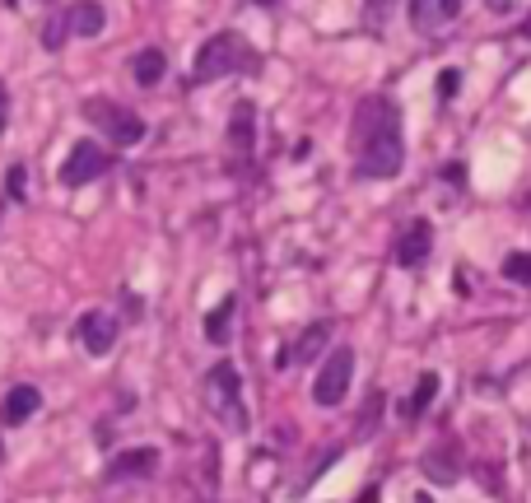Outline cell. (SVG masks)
<instances>
[{
	"instance_id": "1",
	"label": "cell",
	"mask_w": 531,
	"mask_h": 503,
	"mask_svg": "<svg viewBox=\"0 0 531 503\" xmlns=\"http://www.w3.org/2000/svg\"><path fill=\"white\" fill-rule=\"evenodd\" d=\"M354 159H359V177H396L406 168V140H401V112L392 98L368 94L354 108Z\"/></svg>"
},
{
	"instance_id": "2",
	"label": "cell",
	"mask_w": 531,
	"mask_h": 503,
	"mask_svg": "<svg viewBox=\"0 0 531 503\" xmlns=\"http://www.w3.org/2000/svg\"><path fill=\"white\" fill-rule=\"evenodd\" d=\"M252 47H247L243 33H215L196 52V66H191V80L196 84H210V80H224V75H238V70H252Z\"/></svg>"
},
{
	"instance_id": "3",
	"label": "cell",
	"mask_w": 531,
	"mask_h": 503,
	"mask_svg": "<svg viewBox=\"0 0 531 503\" xmlns=\"http://www.w3.org/2000/svg\"><path fill=\"white\" fill-rule=\"evenodd\" d=\"M205 406L215 410L219 424H229L233 434H247V406H243V378L233 364H215L205 373Z\"/></svg>"
},
{
	"instance_id": "4",
	"label": "cell",
	"mask_w": 531,
	"mask_h": 503,
	"mask_svg": "<svg viewBox=\"0 0 531 503\" xmlns=\"http://www.w3.org/2000/svg\"><path fill=\"white\" fill-rule=\"evenodd\" d=\"M350 382H354V350L341 345V350H331V359L322 364V373H317L313 401L317 406H341L345 392H350Z\"/></svg>"
},
{
	"instance_id": "5",
	"label": "cell",
	"mask_w": 531,
	"mask_h": 503,
	"mask_svg": "<svg viewBox=\"0 0 531 503\" xmlns=\"http://www.w3.org/2000/svg\"><path fill=\"white\" fill-rule=\"evenodd\" d=\"M84 112H89L117 145H140V140H145V122H140L131 108H117V103H108V98H89Z\"/></svg>"
},
{
	"instance_id": "6",
	"label": "cell",
	"mask_w": 531,
	"mask_h": 503,
	"mask_svg": "<svg viewBox=\"0 0 531 503\" xmlns=\"http://www.w3.org/2000/svg\"><path fill=\"white\" fill-rule=\"evenodd\" d=\"M108 168H112L108 150L94 145V140H80V145H70L66 164H61V182H66V187H89V182H98Z\"/></svg>"
},
{
	"instance_id": "7",
	"label": "cell",
	"mask_w": 531,
	"mask_h": 503,
	"mask_svg": "<svg viewBox=\"0 0 531 503\" xmlns=\"http://www.w3.org/2000/svg\"><path fill=\"white\" fill-rule=\"evenodd\" d=\"M75 345H80L84 354H94V359H103V354L117 345V317L103 313V308H94V313H84L80 322H75Z\"/></svg>"
},
{
	"instance_id": "8",
	"label": "cell",
	"mask_w": 531,
	"mask_h": 503,
	"mask_svg": "<svg viewBox=\"0 0 531 503\" xmlns=\"http://www.w3.org/2000/svg\"><path fill=\"white\" fill-rule=\"evenodd\" d=\"M429 252H434V224H429V219L406 224V229H401V243H396V261H401L406 271H415V266L429 261Z\"/></svg>"
},
{
	"instance_id": "9",
	"label": "cell",
	"mask_w": 531,
	"mask_h": 503,
	"mask_svg": "<svg viewBox=\"0 0 531 503\" xmlns=\"http://www.w3.org/2000/svg\"><path fill=\"white\" fill-rule=\"evenodd\" d=\"M410 24L420 33H443V28L462 14V0H410Z\"/></svg>"
},
{
	"instance_id": "10",
	"label": "cell",
	"mask_w": 531,
	"mask_h": 503,
	"mask_svg": "<svg viewBox=\"0 0 531 503\" xmlns=\"http://www.w3.org/2000/svg\"><path fill=\"white\" fill-rule=\"evenodd\" d=\"M38 410H42V392L28 387V382H19V387H10L5 401H0V424H24V420H33Z\"/></svg>"
},
{
	"instance_id": "11",
	"label": "cell",
	"mask_w": 531,
	"mask_h": 503,
	"mask_svg": "<svg viewBox=\"0 0 531 503\" xmlns=\"http://www.w3.org/2000/svg\"><path fill=\"white\" fill-rule=\"evenodd\" d=\"M159 471V452L154 448H131L117 452L108 462V480H131V476H154Z\"/></svg>"
},
{
	"instance_id": "12",
	"label": "cell",
	"mask_w": 531,
	"mask_h": 503,
	"mask_svg": "<svg viewBox=\"0 0 531 503\" xmlns=\"http://www.w3.org/2000/svg\"><path fill=\"white\" fill-rule=\"evenodd\" d=\"M327 340H331V322H313V327H308L299 340H294V345H289L285 364H313L317 354L327 350Z\"/></svg>"
},
{
	"instance_id": "13",
	"label": "cell",
	"mask_w": 531,
	"mask_h": 503,
	"mask_svg": "<svg viewBox=\"0 0 531 503\" xmlns=\"http://www.w3.org/2000/svg\"><path fill=\"white\" fill-rule=\"evenodd\" d=\"M108 24V10L98 5V0H80V5H70V33L75 38H98Z\"/></svg>"
},
{
	"instance_id": "14",
	"label": "cell",
	"mask_w": 531,
	"mask_h": 503,
	"mask_svg": "<svg viewBox=\"0 0 531 503\" xmlns=\"http://www.w3.org/2000/svg\"><path fill=\"white\" fill-rule=\"evenodd\" d=\"M233 317H238V299H219L210 313H205V340L210 345H229V331H233Z\"/></svg>"
},
{
	"instance_id": "15",
	"label": "cell",
	"mask_w": 531,
	"mask_h": 503,
	"mask_svg": "<svg viewBox=\"0 0 531 503\" xmlns=\"http://www.w3.org/2000/svg\"><path fill=\"white\" fill-rule=\"evenodd\" d=\"M131 75H136V84H145V89H154V84L168 75V56L159 52V47H145V52L131 61Z\"/></svg>"
},
{
	"instance_id": "16",
	"label": "cell",
	"mask_w": 531,
	"mask_h": 503,
	"mask_svg": "<svg viewBox=\"0 0 531 503\" xmlns=\"http://www.w3.org/2000/svg\"><path fill=\"white\" fill-rule=\"evenodd\" d=\"M434 396H438V373H420V382H415V392L406 396L401 415H406V420H420L424 410L434 406Z\"/></svg>"
},
{
	"instance_id": "17",
	"label": "cell",
	"mask_w": 531,
	"mask_h": 503,
	"mask_svg": "<svg viewBox=\"0 0 531 503\" xmlns=\"http://www.w3.org/2000/svg\"><path fill=\"white\" fill-rule=\"evenodd\" d=\"M420 466H424V476H429V480H438V485H452V480H457V457L448 462V452H443V448H434Z\"/></svg>"
},
{
	"instance_id": "18",
	"label": "cell",
	"mask_w": 531,
	"mask_h": 503,
	"mask_svg": "<svg viewBox=\"0 0 531 503\" xmlns=\"http://www.w3.org/2000/svg\"><path fill=\"white\" fill-rule=\"evenodd\" d=\"M66 33H70V10H52L47 14V28H42V47H47V52H61Z\"/></svg>"
},
{
	"instance_id": "19",
	"label": "cell",
	"mask_w": 531,
	"mask_h": 503,
	"mask_svg": "<svg viewBox=\"0 0 531 503\" xmlns=\"http://www.w3.org/2000/svg\"><path fill=\"white\" fill-rule=\"evenodd\" d=\"M229 140L238 145V150H252V103H238L233 126H229Z\"/></svg>"
},
{
	"instance_id": "20",
	"label": "cell",
	"mask_w": 531,
	"mask_h": 503,
	"mask_svg": "<svg viewBox=\"0 0 531 503\" xmlns=\"http://www.w3.org/2000/svg\"><path fill=\"white\" fill-rule=\"evenodd\" d=\"M392 10H396V0H364V19H368V28H387L392 24Z\"/></svg>"
},
{
	"instance_id": "21",
	"label": "cell",
	"mask_w": 531,
	"mask_h": 503,
	"mask_svg": "<svg viewBox=\"0 0 531 503\" xmlns=\"http://www.w3.org/2000/svg\"><path fill=\"white\" fill-rule=\"evenodd\" d=\"M504 275L513 285H531V252H513V257L504 261Z\"/></svg>"
},
{
	"instance_id": "22",
	"label": "cell",
	"mask_w": 531,
	"mask_h": 503,
	"mask_svg": "<svg viewBox=\"0 0 531 503\" xmlns=\"http://www.w3.org/2000/svg\"><path fill=\"white\" fill-rule=\"evenodd\" d=\"M462 94V70L448 66V70H438V98H457Z\"/></svg>"
},
{
	"instance_id": "23",
	"label": "cell",
	"mask_w": 531,
	"mask_h": 503,
	"mask_svg": "<svg viewBox=\"0 0 531 503\" xmlns=\"http://www.w3.org/2000/svg\"><path fill=\"white\" fill-rule=\"evenodd\" d=\"M10 196L24 201V168H10Z\"/></svg>"
},
{
	"instance_id": "24",
	"label": "cell",
	"mask_w": 531,
	"mask_h": 503,
	"mask_svg": "<svg viewBox=\"0 0 531 503\" xmlns=\"http://www.w3.org/2000/svg\"><path fill=\"white\" fill-rule=\"evenodd\" d=\"M522 5H527V0H490L494 14H513V10H522Z\"/></svg>"
},
{
	"instance_id": "25",
	"label": "cell",
	"mask_w": 531,
	"mask_h": 503,
	"mask_svg": "<svg viewBox=\"0 0 531 503\" xmlns=\"http://www.w3.org/2000/svg\"><path fill=\"white\" fill-rule=\"evenodd\" d=\"M10 126V94H5V84H0V131Z\"/></svg>"
},
{
	"instance_id": "26",
	"label": "cell",
	"mask_w": 531,
	"mask_h": 503,
	"mask_svg": "<svg viewBox=\"0 0 531 503\" xmlns=\"http://www.w3.org/2000/svg\"><path fill=\"white\" fill-rule=\"evenodd\" d=\"M518 33H522V38H531V14H527V19H522V28H518Z\"/></svg>"
}]
</instances>
